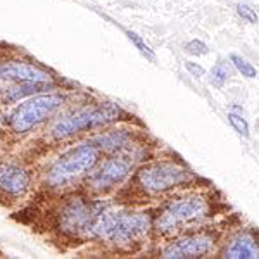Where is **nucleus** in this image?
I'll return each mask as SVG.
<instances>
[{
  "instance_id": "f257e3e1",
  "label": "nucleus",
  "mask_w": 259,
  "mask_h": 259,
  "mask_svg": "<svg viewBox=\"0 0 259 259\" xmlns=\"http://www.w3.org/2000/svg\"><path fill=\"white\" fill-rule=\"evenodd\" d=\"M150 228V218L142 212L100 209L92 233L112 244H132L144 237Z\"/></svg>"
},
{
  "instance_id": "f03ea898",
  "label": "nucleus",
  "mask_w": 259,
  "mask_h": 259,
  "mask_svg": "<svg viewBox=\"0 0 259 259\" xmlns=\"http://www.w3.org/2000/svg\"><path fill=\"white\" fill-rule=\"evenodd\" d=\"M99 159V150L94 144H81L71 149L64 156L56 161V164L49 171V183L52 187H59L81 178L87 171H90Z\"/></svg>"
},
{
  "instance_id": "7ed1b4c3",
  "label": "nucleus",
  "mask_w": 259,
  "mask_h": 259,
  "mask_svg": "<svg viewBox=\"0 0 259 259\" xmlns=\"http://www.w3.org/2000/svg\"><path fill=\"white\" fill-rule=\"evenodd\" d=\"M121 111L118 106L114 104H102V106H94L81 109L74 114L68 116V118L61 119L59 123L54 126L52 135L56 139H64V137L74 135V133H80L83 130L95 128L107 124L111 121L119 119Z\"/></svg>"
},
{
  "instance_id": "20e7f679",
  "label": "nucleus",
  "mask_w": 259,
  "mask_h": 259,
  "mask_svg": "<svg viewBox=\"0 0 259 259\" xmlns=\"http://www.w3.org/2000/svg\"><path fill=\"white\" fill-rule=\"evenodd\" d=\"M62 104H64V99L57 94L38 95V97L26 100L12 114V128L18 133L30 132L33 126H36L41 121L47 119L49 116H52Z\"/></svg>"
},
{
  "instance_id": "39448f33",
  "label": "nucleus",
  "mask_w": 259,
  "mask_h": 259,
  "mask_svg": "<svg viewBox=\"0 0 259 259\" xmlns=\"http://www.w3.org/2000/svg\"><path fill=\"white\" fill-rule=\"evenodd\" d=\"M189 180V171L175 162H156L139 173V182L145 190L159 194L171 190Z\"/></svg>"
},
{
  "instance_id": "423d86ee",
  "label": "nucleus",
  "mask_w": 259,
  "mask_h": 259,
  "mask_svg": "<svg viewBox=\"0 0 259 259\" xmlns=\"http://www.w3.org/2000/svg\"><path fill=\"white\" fill-rule=\"evenodd\" d=\"M206 212H207V206L202 197L183 199L171 204L168 209L162 212L157 227L162 232H171V230H177L182 225L194 223V221L204 218Z\"/></svg>"
},
{
  "instance_id": "0eeeda50",
  "label": "nucleus",
  "mask_w": 259,
  "mask_h": 259,
  "mask_svg": "<svg viewBox=\"0 0 259 259\" xmlns=\"http://www.w3.org/2000/svg\"><path fill=\"white\" fill-rule=\"evenodd\" d=\"M102 207L87 204L83 200L71 202L61 214V227L69 233H92Z\"/></svg>"
},
{
  "instance_id": "6e6552de",
  "label": "nucleus",
  "mask_w": 259,
  "mask_h": 259,
  "mask_svg": "<svg viewBox=\"0 0 259 259\" xmlns=\"http://www.w3.org/2000/svg\"><path fill=\"white\" fill-rule=\"evenodd\" d=\"M132 166H133V161L130 159L128 156L111 157L109 161H106L100 166V169L90 178V182L97 190L111 189L116 183L123 182V180L126 178Z\"/></svg>"
},
{
  "instance_id": "1a4fd4ad",
  "label": "nucleus",
  "mask_w": 259,
  "mask_h": 259,
  "mask_svg": "<svg viewBox=\"0 0 259 259\" xmlns=\"http://www.w3.org/2000/svg\"><path fill=\"white\" fill-rule=\"evenodd\" d=\"M212 247V239L207 235H192L187 239H182L175 244H171L162 252V257L166 259H195L202 257Z\"/></svg>"
},
{
  "instance_id": "9d476101",
  "label": "nucleus",
  "mask_w": 259,
  "mask_h": 259,
  "mask_svg": "<svg viewBox=\"0 0 259 259\" xmlns=\"http://www.w3.org/2000/svg\"><path fill=\"white\" fill-rule=\"evenodd\" d=\"M0 78L6 80H14L19 83L26 81H40V83H49L50 76L49 73L41 71L31 64H24V62H9V64L0 66Z\"/></svg>"
},
{
  "instance_id": "9b49d317",
  "label": "nucleus",
  "mask_w": 259,
  "mask_h": 259,
  "mask_svg": "<svg viewBox=\"0 0 259 259\" xmlns=\"http://www.w3.org/2000/svg\"><path fill=\"white\" fill-rule=\"evenodd\" d=\"M30 187V175L12 164H0V189L7 194L21 195Z\"/></svg>"
},
{
  "instance_id": "f8f14e48",
  "label": "nucleus",
  "mask_w": 259,
  "mask_h": 259,
  "mask_svg": "<svg viewBox=\"0 0 259 259\" xmlns=\"http://www.w3.org/2000/svg\"><path fill=\"white\" fill-rule=\"evenodd\" d=\"M228 259H256L259 257V245L257 242L249 235H242L233 240L227 250Z\"/></svg>"
},
{
  "instance_id": "ddd939ff",
  "label": "nucleus",
  "mask_w": 259,
  "mask_h": 259,
  "mask_svg": "<svg viewBox=\"0 0 259 259\" xmlns=\"http://www.w3.org/2000/svg\"><path fill=\"white\" fill-rule=\"evenodd\" d=\"M128 137L124 135V133L121 132H114V133H107V135L104 137H97V139H94L90 142V144H94L95 147H100V149H118L121 145L126 142Z\"/></svg>"
},
{
  "instance_id": "4468645a",
  "label": "nucleus",
  "mask_w": 259,
  "mask_h": 259,
  "mask_svg": "<svg viewBox=\"0 0 259 259\" xmlns=\"http://www.w3.org/2000/svg\"><path fill=\"white\" fill-rule=\"evenodd\" d=\"M45 87H47V83H40V81H26V83H21L19 87H16V89H12V90L9 92L7 99H9V100H19V99L26 97V95H31V94H36V92L44 90Z\"/></svg>"
},
{
  "instance_id": "2eb2a0df",
  "label": "nucleus",
  "mask_w": 259,
  "mask_h": 259,
  "mask_svg": "<svg viewBox=\"0 0 259 259\" xmlns=\"http://www.w3.org/2000/svg\"><path fill=\"white\" fill-rule=\"evenodd\" d=\"M230 76H232V66H230V62L221 61L211 71V83L216 87H221Z\"/></svg>"
},
{
  "instance_id": "dca6fc26",
  "label": "nucleus",
  "mask_w": 259,
  "mask_h": 259,
  "mask_svg": "<svg viewBox=\"0 0 259 259\" xmlns=\"http://www.w3.org/2000/svg\"><path fill=\"white\" fill-rule=\"evenodd\" d=\"M230 61H232V64L235 66L237 69H239V73H242V76L245 78H256V68H254L250 62H247L244 59V57L237 56V54H233L232 57H230Z\"/></svg>"
},
{
  "instance_id": "f3484780",
  "label": "nucleus",
  "mask_w": 259,
  "mask_h": 259,
  "mask_svg": "<svg viewBox=\"0 0 259 259\" xmlns=\"http://www.w3.org/2000/svg\"><path fill=\"white\" fill-rule=\"evenodd\" d=\"M126 36L130 40L133 41V45H135L137 49H139V52L142 54V56H145L149 61H152V62H156V54H154V50L149 47L147 44H145L144 40L140 38L137 33H133V31H126Z\"/></svg>"
},
{
  "instance_id": "a211bd4d",
  "label": "nucleus",
  "mask_w": 259,
  "mask_h": 259,
  "mask_svg": "<svg viewBox=\"0 0 259 259\" xmlns=\"http://www.w3.org/2000/svg\"><path fill=\"white\" fill-rule=\"evenodd\" d=\"M228 121H230V124H232L233 130H235L237 133H240L242 137H245V139H247V137H249V124H247V121L242 118V116L235 114V112H230V114H228Z\"/></svg>"
},
{
  "instance_id": "6ab92c4d",
  "label": "nucleus",
  "mask_w": 259,
  "mask_h": 259,
  "mask_svg": "<svg viewBox=\"0 0 259 259\" xmlns=\"http://www.w3.org/2000/svg\"><path fill=\"white\" fill-rule=\"evenodd\" d=\"M237 12H239V16L242 19L249 21V23H257L259 21V16L256 14V11H254L252 7H249L247 4H239V6H237Z\"/></svg>"
},
{
  "instance_id": "aec40b11",
  "label": "nucleus",
  "mask_w": 259,
  "mask_h": 259,
  "mask_svg": "<svg viewBox=\"0 0 259 259\" xmlns=\"http://www.w3.org/2000/svg\"><path fill=\"white\" fill-rule=\"evenodd\" d=\"M185 50L192 56H204V54L209 52V49H207V45L204 44V41L200 40H192L189 44L185 45Z\"/></svg>"
},
{
  "instance_id": "412c9836",
  "label": "nucleus",
  "mask_w": 259,
  "mask_h": 259,
  "mask_svg": "<svg viewBox=\"0 0 259 259\" xmlns=\"http://www.w3.org/2000/svg\"><path fill=\"white\" fill-rule=\"evenodd\" d=\"M185 68H187V71H190V74H192V76H195V78L206 76V69H204L202 66L195 64V62L187 61V62H185Z\"/></svg>"
}]
</instances>
